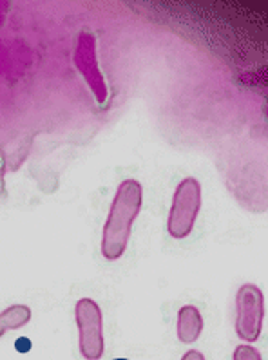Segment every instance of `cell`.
Returning a JSON list of instances; mask_svg holds the SVG:
<instances>
[{
    "mask_svg": "<svg viewBox=\"0 0 268 360\" xmlns=\"http://www.w3.org/2000/svg\"><path fill=\"white\" fill-rule=\"evenodd\" d=\"M143 187L134 178L120 183L109 207L106 225L102 230L100 250L107 261H118L125 254L132 233V225L141 212Z\"/></svg>",
    "mask_w": 268,
    "mask_h": 360,
    "instance_id": "6da1fadb",
    "label": "cell"
},
{
    "mask_svg": "<svg viewBox=\"0 0 268 360\" xmlns=\"http://www.w3.org/2000/svg\"><path fill=\"white\" fill-rule=\"evenodd\" d=\"M201 183L196 178H185L178 183L172 194L169 217H167V232L172 239L189 238L200 216Z\"/></svg>",
    "mask_w": 268,
    "mask_h": 360,
    "instance_id": "7a4b0ae2",
    "label": "cell"
},
{
    "mask_svg": "<svg viewBox=\"0 0 268 360\" xmlns=\"http://www.w3.org/2000/svg\"><path fill=\"white\" fill-rule=\"evenodd\" d=\"M264 321V293L260 286L247 283L236 292V335L243 344H252L261 337Z\"/></svg>",
    "mask_w": 268,
    "mask_h": 360,
    "instance_id": "3957f363",
    "label": "cell"
},
{
    "mask_svg": "<svg viewBox=\"0 0 268 360\" xmlns=\"http://www.w3.org/2000/svg\"><path fill=\"white\" fill-rule=\"evenodd\" d=\"M75 321L78 326V347L84 360H100L106 352L103 340V314L94 299L84 297L75 304Z\"/></svg>",
    "mask_w": 268,
    "mask_h": 360,
    "instance_id": "277c9868",
    "label": "cell"
},
{
    "mask_svg": "<svg viewBox=\"0 0 268 360\" xmlns=\"http://www.w3.org/2000/svg\"><path fill=\"white\" fill-rule=\"evenodd\" d=\"M72 64L78 69L84 82L94 94V100L100 107L107 103L109 98V87L103 78V72L100 69L98 51H96V37L89 30H84L78 37L77 47L72 53Z\"/></svg>",
    "mask_w": 268,
    "mask_h": 360,
    "instance_id": "5b68a950",
    "label": "cell"
},
{
    "mask_svg": "<svg viewBox=\"0 0 268 360\" xmlns=\"http://www.w3.org/2000/svg\"><path fill=\"white\" fill-rule=\"evenodd\" d=\"M203 315L192 304H185L178 309L176 317V335L181 344H194L203 333Z\"/></svg>",
    "mask_w": 268,
    "mask_h": 360,
    "instance_id": "8992f818",
    "label": "cell"
},
{
    "mask_svg": "<svg viewBox=\"0 0 268 360\" xmlns=\"http://www.w3.org/2000/svg\"><path fill=\"white\" fill-rule=\"evenodd\" d=\"M31 321V308L26 304L8 306L0 311V337H4L6 331L20 330Z\"/></svg>",
    "mask_w": 268,
    "mask_h": 360,
    "instance_id": "52a82bcc",
    "label": "cell"
},
{
    "mask_svg": "<svg viewBox=\"0 0 268 360\" xmlns=\"http://www.w3.org/2000/svg\"><path fill=\"white\" fill-rule=\"evenodd\" d=\"M232 360H263V356L250 344H239L232 353Z\"/></svg>",
    "mask_w": 268,
    "mask_h": 360,
    "instance_id": "ba28073f",
    "label": "cell"
},
{
    "mask_svg": "<svg viewBox=\"0 0 268 360\" xmlns=\"http://www.w3.org/2000/svg\"><path fill=\"white\" fill-rule=\"evenodd\" d=\"M181 360H205V355L201 352H198V349H189V352L181 356Z\"/></svg>",
    "mask_w": 268,
    "mask_h": 360,
    "instance_id": "9c48e42d",
    "label": "cell"
},
{
    "mask_svg": "<svg viewBox=\"0 0 268 360\" xmlns=\"http://www.w3.org/2000/svg\"><path fill=\"white\" fill-rule=\"evenodd\" d=\"M17 349L20 353H26V352H30L31 349V340H27V339H18L17 340Z\"/></svg>",
    "mask_w": 268,
    "mask_h": 360,
    "instance_id": "30bf717a",
    "label": "cell"
},
{
    "mask_svg": "<svg viewBox=\"0 0 268 360\" xmlns=\"http://www.w3.org/2000/svg\"><path fill=\"white\" fill-rule=\"evenodd\" d=\"M113 360H129V359H113Z\"/></svg>",
    "mask_w": 268,
    "mask_h": 360,
    "instance_id": "8fae6325",
    "label": "cell"
},
{
    "mask_svg": "<svg viewBox=\"0 0 268 360\" xmlns=\"http://www.w3.org/2000/svg\"><path fill=\"white\" fill-rule=\"evenodd\" d=\"M80 360H84V359H80Z\"/></svg>",
    "mask_w": 268,
    "mask_h": 360,
    "instance_id": "7c38bea8",
    "label": "cell"
}]
</instances>
